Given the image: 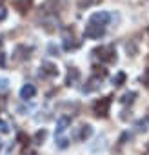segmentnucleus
Listing matches in <instances>:
<instances>
[{"mask_svg":"<svg viewBox=\"0 0 149 155\" xmlns=\"http://www.w3.org/2000/svg\"><path fill=\"white\" fill-rule=\"evenodd\" d=\"M95 53H98V57H100L104 62H113V60L116 58V51H115V46H113V44L102 46V48H98Z\"/></svg>","mask_w":149,"mask_h":155,"instance_id":"obj_1","label":"nucleus"},{"mask_svg":"<svg viewBox=\"0 0 149 155\" xmlns=\"http://www.w3.org/2000/svg\"><path fill=\"white\" fill-rule=\"evenodd\" d=\"M104 29H106V26H98V24L89 22L86 26V29H84V37H87V38H98V37L104 35Z\"/></svg>","mask_w":149,"mask_h":155,"instance_id":"obj_2","label":"nucleus"},{"mask_svg":"<svg viewBox=\"0 0 149 155\" xmlns=\"http://www.w3.org/2000/svg\"><path fill=\"white\" fill-rule=\"evenodd\" d=\"M109 106H111V99L106 97V99H100L97 104H95V113L98 117H106L109 113Z\"/></svg>","mask_w":149,"mask_h":155,"instance_id":"obj_3","label":"nucleus"},{"mask_svg":"<svg viewBox=\"0 0 149 155\" xmlns=\"http://www.w3.org/2000/svg\"><path fill=\"white\" fill-rule=\"evenodd\" d=\"M89 22H93V24H98V26H106V24L109 22V13H106V11L93 13V15H91V18H89Z\"/></svg>","mask_w":149,"mask_h":155,"instance_id":"obj_4","label":"nucleus"},{"mask_svg":"<svg viewBox=\"0 0 149 155\" xmlns=\"http://www.w3.org/2000/svg\"><path fill=\"white\" fill-rule=\"evenodd\" d=\"M35 86H31V84H27V86H24L22 88V91H20V95H22V99H29V97H33L35 95Z\"/></svg>","mask_w":149,"mask_h":155,"instance_id":"obj_5","label":"nucleus"},{"mask_svg":"<svg viewBox=\"0 0 149 155\" xmlns=\"http://www.w3.org/2000/svg\"><path fill=\"white\" fill-rule=\"evenodd\" d=\"M42 68H44V71H46L47 75H56V73H58V69H56V66H55V64L44 62V64H42Z\"/></svg>","mask_w":149,"mask_h":155,"instance_id":"obj_6","label":"nucleus"},{"mask_svg":"<svg viewBox=\"0 0 149 155\" xmlns=\"http://www.w3.org/2000/svg\"><path fill=\"white\" fill-rule=\"evenodd\" d=\"M124 81H125V73H118L115 79H113L115 86H122V84H124Z\"/></svg>","mask_w":149,"mask_h":155,"instance_id":"obj_7","label":"nucleus"},{"mask_svg":"<svg viewBox=\"0 0 149 155\" xmlns=\"http://www.w3.org/2000/svg\"><path fill=\"white\" fill-rule=\"evenodd\" d=\"M67 124H69V119H67V117H62V119L58 120V131H64Z\"/></svg>","mask_w":149,"mask_h":155,"instance_id":"obj_8","label":"nucleus"},{"mask_svg":"<svg viewBox=\"0 0 149 155\" xmlns=\"http://www.w3.org/2000/svg\"><path fill=\"white\" fill-rule=\"evenodd\" d=\"M77 77H78V71H77V69L73 68V69L69 71V77H67V84H71V82H73L74 79H77Z\"/></svg>","mask_w":149,"mask_h":155,"instance_id":"obj_9","label":"nucleus"},{"mask_svg":"<svg viewBox=\"0 0 149 155\" xmlns=\"http://www.w3.org/2000/svg\"><path fill=\"white\" fill-rule=\"evenodd\" d=\"M133 97H136V93H135V91L125 93V95H124V99H122V102H131V101H133Z\"/></svg>","mask_w":149,"mask_h":155,"instance_id":"obj_10","label":"nucleus"},{"mask_svg":"<svg viewBox=\"0 0 149 155\" xmlns=\"http://www.w3.org/2000/svg\"><path fill=\"white\" fill-rule=\"evenodd\" d=\"M2 18H6V13H4V9H0V20Z\"/></svg>","mask_w":149,"mask_h":155,"instance_id":"obj_11","label":"nucleus"},{"mask_svg":"<svg viewBox=\"0 0 149 155\" xmlns=\"http://www.w3.org/2000/svg\"><path fill=\"white\" fill-rule=\"evenodd\" d=\"M0 66H4V57H2V53H0Z\"/></svg>","mask_w":149,"mask_h":155,"instance_id":"obj_12","label":"nucleus"},{"mask_svg":"<svg viewBox=\"0 0 149 155\" xmlns=\"http://www.w3.org/2000/svg\"><path fill=\"white\" fill-rule=\"evenodd\" d=\"M145 155H149V144H147V150H145Z\"/></svg>","mask_w":149,"mask_h":155,"instance_id":"obj_13","label":"nucleus"}]
</instances>
